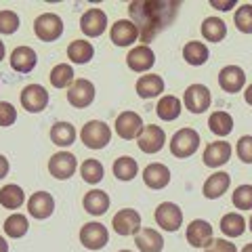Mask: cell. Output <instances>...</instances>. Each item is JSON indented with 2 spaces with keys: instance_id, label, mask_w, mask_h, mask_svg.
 <instances>
[{
  "instance_id": "3",
  "label": "cell",
  "mask_w": 252,
  "mask_h": 252,
  "mask_svg": "<svg viewBox=\"0 0 252 252\" xmlns=\"http://www.w3.org/2000/svg\"><path fill=\"white\" fill-rule=\"evenodd\" d=\"M80 139L89 149H103L112 141V128L101 120H91L82 126Z\"/></svg>"
},
{
  "instance_id": "52",
  "label": "cell",
  "mask_w": 252,
  "mask_h": 252,
  "mask_svg": "<svg viewBox=\"0 0 252 252\" xmlns=\"http://www.w3.org/2000/svg\"><path fill=\"white\" fill-rule=\"evenodd\" d=\"M118 252H132V250H118Z\"/></svg>"
},
{
  "instance_id": "36",
  "label": "cell",
  "mask_w": 252,
  "mask_h": 252,
  "mask_svg": "<svg viewBox=\"0 0 252 252\" xmlns=\"http://www.w3.org/2000/svg\"><path fill=\"white\" fill-rule=\"evenodd\" d=\"M80 175H82V179H84L89 185H97V183H101V181H103L105 168H103V164H101L99 160H94V158H89V160L82 162Z\"/></svg>"
},
{
  "instance_id": "10",
  "label": "cell",
  "mask_w": 252,
  "mask_h": 252,
  "mask_svg": "<svg viewBox=\"0 0 252 252\" xmlns=\"http://www.w3.org/2000/svg\"><path fill=\"white\" fill-rule=\"evenodd\" d=\"M185 107L189 109L191 114H202L206 112L212 103V94L208 91V86L204 84H189L187 91H185Z\"/></svg>"
},
{
  "instance_id": "24",
  "label": "cell",
  "mask_w": 252,
  "mask_h": 252,
  "mask_svg": "<svg viewBox=\"0 0 252 252\" xmlns=\"http://www.w3.org/2000/svg\"><path fill=\"white\" fill-rule=\"evenodd\" d=\"M135 244L141 252H162L164 250L162 233L152 229V227H143V229L135 235Z\"/></svg>"
},
{
  "instance_id": "11",
  "label": "cell",
  "mask_w": 252,
  "mask_h": 252,
  "mask_svg": "<svg viewBox=\"0 0 252 252\" xmlns=\"http://www.w3.org/2000/svg\"><path fill=\"white\" fill-rule=\"evenodd\" d=\"M109 242V231L103 223H86L80 229V244L89 250H101Z\"/></svg>"
},
{
  "instance_id": "6",
  "label": "cell",
  "mask_w": 252,
  "mask_h": 252,
  "mask_svg": "<svg viewBox=\"0 0 252 252\" xmlns=\"http://www.w3.org/2000/svg\"><path fill=\"white\" fill-rule=\"evenodd\" d=\"M185 238L189 242V246L193 248H204L206 250L212 240H215V233H212V225L204 219H193L191 223L187 225V231H185Z\"/></svg>"
},
{
  "instance_id": "18",
  "label": "cell",
  "mask_w": 252,
  "mask_h": 252,
  "mask_svg": "<svg viewBox=\"0 0 252 252\" xmlns=\"http://www.w3.org/2000/svg\"><path fill=\"white\" fill-rule=\"evenodd\" d=\"M80 30L89 38H97L107 30V15L103 9H89L80 17Z\"/></svg>"
},
{
  "instance_id": "30",
  "label": "cell",
  "mask_w": 252,
  "mask_h": 252,
  "mask_svg": "<svg viewBox=\"0 0 252 252\" xmlns=\"http://www.w3.org/2000/svg\"><path fill=\"white\" fill-rule=\"evenodd\" d=\"M208 128L215 132L217 137L231 135V130H233V118H231V114L223 112V109H219V112H212L210 118H208Z\"/></svg>"
},
{
  "instance_id": "1",
  "label": "cell",
  "mask_w": 252,
  "mask_h": 252,
  "mask_svg": "<svg viewBox=\"0 0 252 252\" xmlns=\"http://www.w3.org/2000/svg\"><path fill=\"white\" fill-rule=\"evenodd\" d=\"M177 6L179 2H162V0H139V2L128 4L130 21L139 28V38L141 42L147 44L152 42L160 32L170 26L172 19L177 17Z\"/></svg>"
},
{
  "instance_id": "31",
  "label": "cell",
  "mask_w": 252,
  "mask_h": 252,
  "mask_svg": "<svg viewBox=\"0 0 252 252\" xmlns=\"http://www.w3.org/2000/svg\"><path fill=\"white\" fill-rule=\"evenodd\" d=\"M220 231H223L227 238H240V235L246 231V219H244L240 212H227V215L220 219Z\"/></svg>"
},
{
  "instance_id": "8",
  "label": "cell",
  "mask_w": 252,
  "mask_h": 252,
  "mask_svg": "<svg viewBox=\"0 0 252 252\" xmlns=\"http://www.w3.org/2000/svg\"><path fill=\"white\" fill-rule=\"evenodd\" d=\"M67 101L76 109L89 107L94 101V84L91 80H86V78H78L67 89Z\"/></svg>"
},
{
  "instance_id": "47",
  "label": "cell",
  "mask_w": 252,
  "mask_h": 252,
  "mask_svg": "<svg viewBox=\"0 0 252 252\" xmlns=\"http://www.w3.org/2000/svg\"><path fill=\"white\" fill-rule=\"evenodd\" d=\"M244 99H246V103L252 107V84L246 86V91H244Z\"/></svg>"
},
{
  "instance_id": "22",
  "label": "cell",
  "mask_w": 252,
  "mask_h": 252,
  "mask_svg": "<svg viewBox=\"0 0 252 252\" xmlns=\"http://www.w3.org/2000/svg\"><path fill=\"white\" fill-rule=\"evenodd\" d=\"M36 63H38V55L30 46H17L11 53V67L19 74H30L36 67Z\"/></svg>"
},
{
  "instance_id": "14",
  "label": "cell",
  "mask_w": 252,
  "mask_h": 252,
  "mask_svg": "<svg viewBox=\"0 0 252 252\" xmlns=\"http://www.w3.org/2000/svg\"><path fill=\"white\" fill-rule=\"evenodd\" d=\"M76 168H78V160L69 152H57L49 160V172L59 181L69 179L76 172Z\"/></svg>"
},
{
  "instance_id": "13",
  "label": "cell",
  "mask_w": 252,
  "mask_h": 252,
  "mask_svg": "<svg viewBox=\"0 0 252 252\" xmlns=\"http://www.w3.org/2000/svg\"><path fill=\"white\" fill-rule=\"evenodd\" d=\"M137 143H139V149L143 154H158L164 145H166V132L156 124H147L143 128V132L139 135Z\"/></svg>"
},
{
  "instance_id": "35",
  "label": "cell",
  "mask_w": 252,
  "mask_h": 252,
  "mask_svg": "<svg viewBox=\"0 0 252 252\" xmlns=\"http://www.w3.org/2000/svg\"><path fill=\"white\" fill-rule=\"evenodd\" d=\"M137 172H139V164L130 156H122L114 162V177L118 181H132L137 177Z\"/></svg>"
},
{
  "instance_id": "9",
  "label": "cell",
  "mask_w": 252,
  "mask_h": 252,
  "mask_svg": "<svg viewBox=\"0 0 252 252\" xmlns=\"http://www.w3.org/2000/svg\"><path fill=\"white\" fill-rule=\"evenodd\" d=\"M21 105L30 114H40L49 105V93L40 84H28L21 91Z\"/></svg>"
},
{
  "instance_id": "43",
  "label": "cell",
  "mask_w": 252,
  "mask_h": 252,
  "mask_svg": "<svg viewBox=\"0 0 252 252\" xmlns=\"http://www.w3.org/2000/svg\"><path fill=\"white\" fill-rule=\"evenodd\" d=\"M17 120V109L9 101H0V126H13Z\"/></svg>"
},
{
  "instance_id": "34",
  "label": "cell",
  "mask_w": 252,
  "mask_h": 252,
  "mask_svg": "<svg viewBox=\"0 0 252 252\" xmlns=\"http://www.w3.org/2000/svg\"><path fill=\"white\" fill-rule=\"evenodd\" d=\"M51 141L59 147H69L76 141V128L69 122H57L51 128Z\"/></svg>"
},
{
  "instance_id": "49",
  "label": "cell",
  "mask_w": 252,
  "mask_h": 252,
  "mask_svg": "<svg viewBox=\"0 0 252 252\" xmlns=\"http://www.w3.org/2000/svg\"><path fill=\"white\" fill-rule=\"evenodd\" d=\"M2 59H4V42L0 40V61H2Z\"/></svg>"
},
{
  "instance_id": "17",
  "label": "cell",
  "mask_w": 252,
  "mask_h": 252,
  "mask_svg": "<svg viewBox=\"0 0 252 252\" xmlns=\"http://www.w3.org/2000/svg\"><path fill=\"white\" fill-rule=\"evenodd\" d=\"M126 63H128V67L132 72L137 74H143L147 69L154 67L156 63V53L149 49V44H139L135 49H130V53L126 55Z\"/></svg>"
},
{
  "instance_id": "50",
  "label": "cell",
  "mask_w": 252,
  "mask_h": 252,
  "mask_svg": "<svg viewBox=\"0 0 252 252\" xmlns=\"http://www.w3.org/2000/svg\"><path fill=\"white\" fill-rule=\"evenodd\" d=\"M242 252H252V244H246V246L242 248Z\"/></svg>"
},
{
  "instance_id": "12",
  "label": "cell",
  "mask_w": 252,
  "mask_h": 252,
  "mask_svg": "<svg viewBox=\"0 0 252 252\" xmlns=\"http://www.w3.org/2000/svg\"><path fill=\"white\" fill-rule=\"evenodd\" d=\"M112 227L118 235H137L141 231V215L132 208H124L116 212L112 219Z\"/></svg>"
},
{
  "instance_id": "51",
  "label": "cell",
  "mask_w": 252,
  "mask_h": 252,
  "mask_svg": "<svg viewBox=\"0 0 252 252\" xmlns=\"http://www.w3.org/2000/svg\"><path fill=\"white\" fill-rule=\"evenodd\" d=\"M248 225H250V227H248V229L252 231V217H250V220H248Z\"/></svg>"
},
{
  "instance_id": "40",
  "label": "cell",
  "mask_w": 252,
  "mask_h": 252,
  "mask_svg": "<svg viewBox=\"0 0 252 252\" xmlns=\"http://www.w3.org/2000/svg\"><path fill=\"white\" fill-rule=\"evenodd\" d=\"M231 202L238 210H252V185L235 187V191L231 195Z\"/></svg>"
},
{
  "instance_id": "46",
  "label": "cell",
  "mask_w": 252,
  "mask_h": 252,
  "mask_svg": "<svg viewBox=\"0 0 252 252\" xmlns=\"http://www.w3.org/2000/svg\"><path fill=\"white\" fill-rule=\"evenodd\" d=\"M210 4L215 6V9H219V11H229V9H233V6H235L233 0H231V2H217V0H212Z\"/></svg>"
},
{
  "instance_id": "48",
  "label": "cell",
  "mask_w": 252,
  "mask_h": 252,
  "mask_svg": "<svg viewBox=\"0 0 252 252\" xmlns=\"http://www.w3.org/2000/svg\"><path fill=\"white\" fill-rule=\"evenodd\" d=\"M0 252H9V244H6V240L0 235Z\"/></svg>"
},
{
  "instance_id": "37",
  "label": "cell",
  "mask_w": 252,
  "mask_h": 252,
  "mask_svg": "<svg viewBox=\"0 0 252 252\" xmlns=\"http://www.w3.org/2000/svg\"><path fill=\"white\" fill-rule=\"evenodd\" d=\"M28 229H30L28 219L23 217V215H19V212H15V215L6 217V220H4V233L9 235V238H13V240L23 238V235L28 233Z\"/></svg>"
},
{
  "instance_id": "42",
  "label": "cell",
  "mask_w": 252,
  "mask_h": 252,
  "mask_svg": "<svg viewBox=\"0 0 252 252\" xmlns=\"http://www.w3.org/2000/svg\"><path fill=\"white\" fill-rule=\"evenodd\" d=\"M235 152H238V158L244 164H252V135L240 137L238 145H235Z\"/></svg>"
},
{
  "instance_id": "5",
  "label": "cell",
  "mask_w": 252,
  "mask_h": 252,
  "mask_svg": "<svg viewBox=\"0 0 252 252\" xmlns=\"http://www.w3.org/2000/svg\"><path fill=\"white\" fill-rule=\"evenodd\" d=\"M156 223H158V227H162L164 231L175 233L181 229V225H183V210L172 202H162L160 206L156 208Z\"/></svg>"
},
{
  "instance_id": "26",
  "label": "cell",
  "mask_w": 252,
  "mask_h": 252,
  "mask_svg": "<svg viewBox=\"0 0 252 252\" xmlns=\"http://www.w3.org/2000/svg\"><path fill=\"white\" fill-rule=\"evenodd\" d=\"M164 93V80L156 74H145L137 80V94L141 99H154Z\"/></svg>"
},
{
  "instance_id": "38",
  "label": "cell",
  "mask_w": 252,
  "mask_h": 252,
  "mask_svg": "<svg viewBox=\"0 0 252 252\" xmlns=\"http://www.w3.org/2000/svg\"><path fill=\"white\" fill-rule=\"evenodd\" d=\"M51 84L55 89H65V86H72L74 82V69L69 63H59L51 69Z\"/></svg>"
},
{
  "instance_id": "44",
  "label": "cell",
  "mask_w": 252,
  "mask_h": 252,
  "mask_svg": "<svg viewBox=\"0 0 252 252\" xmlns=\"http://www.w3.org/2000/svg\"><path fill=\"white\" fill-rule=\"evenodd\" d=\"M204 252H238V248H235V244L229 240L217 238V240H212V244Z\"/></svg>"
},
{
  "instance_id": "29",
  "label": "cell",
  "mask_w": 252,
  "mask_h": 252,
  "mask_svg": "<svg viewBox=\"0 0 252 252\" xmlns=\"http://www.w3.org/2000/svg\"><path fill=\"white\" fill-rule=\"evenodd\" d=\"M202 36L208 42H220L227 36V23L220 17H206L202 21Z\"/></svg>"
},
{
  "instance_id": "16",
  "label": "cell",
  "mask_w": 252,
  "mask_h": 252,
  "mask_svg": "<svg viewBox=\"0 0 252 252\" xmlns=\"http://www.w3.org/2000/svg\"><path fill=\"white\" fill-rule=\"evenodd\" d=\"M219 86L229 94L240 93L246 86V72L240 65H225L219 72Z\"/></svg>"
},
{
  "instance_id": "15",
  "label": "cell",
  "mask_w": 252,
  "mask_h": 252,
  "mask_svg": "<svg viewBox=\"0 0 252 252\" xmlns=\"http://www.w3.org/2000/svg\"><path fill=\"white\" fill-rule=\"evenodd\" d=\"M231 154H233V149L227 141H212V143H208L206 149H204L202 160L208 168H220L231 160Z\"/></svg>"
},
{
  "instance_id": "28",
  "label": "cell",
  "mask_w": 252,
  "mask_h": 252,
  "mask_svg": "<svg viewBox=\"0 0 252 252\" xmlns=\"http://www.w3.org/2000/svg\"><path fill=\"white\" fill-rule=\"evenodd\" d=\"M210 53H208V46L204 42H198V40H189L185 46H183V59L189 63V65L198 67V65H204L208 61Z\"/></svg>"
},
{
  "instance_id": "27",
  "label": "cell",
  "mask_w": 252,
  "mask_h": 252,
  "mask_svg": "<svg viewBox=\"0 0 252 252\" xmlns=\"http://www.w3.org/2000/svg\"><path fill=\"white\" fill-rule=\"evenodd\" d=\"M181 112H183V103H181V99L175 97V94H166V97H162L160 101H158V105H156V114L164 122L177 120V118L181 116Z\"/></svg>"
},
{
  "instance_id": "39",
  "label": "cell",
  "mask_w": 252,
  "mask_h": 252,
  "mask_svg": "<svg viewBox=\"0 0 252 252\" xmlns=\"http://www.w3.org/2000/svg\"><path fill=\"white\" fill-rule=\"evenodd\" d=\"M233 23L242 34H252V4H240L238 11L233 15Z\"/></svg>"
},
{
  "instance_id": "4",
  "label": "cell",
  "mask_w": 252,
  "mask_h": 252,
  "mask_svg": "<svg viewBox=\"0 0 252 252\" xmlns=\"http://www.w3.org/2000/svg\"><path fill=\"white\" fill-rule=\"evenodd\" d=\"M34 34L42 42H55L63 34V19L57 13H42L34 21Z\"/></svg>"
},
{
  "instance_id": "7",
  "label": "cell",
  "mask_w": 252,
  "mask_h": 252,
  "mask_svg": "<svg viewBox=\"0 0 252 252\" xmlns=\"http://www.w3.org/2000/svg\"><path fill=\"white\" fill-rule=\"evenodd\" d=\"M143 128H145L143 118H141L137 112H122L116 118V132H118V137L124 139V141L139 139Z\"/></svg>"
},
{
  "instance_id": "19",
  "label": "cell",
  "mask_w": 252,
  "mask_h": 252,
  "mask_svg": "<svg viewBox=\"0 0 252 252\" xmlns=\"http://www.w3.org/2000/svg\"><path fill=\"white\" fill-rule=\"evenodd\" d=\"M109 38L116 46H130L132 42H137L139 28L130 19H118L109 30Z\"/></svg>"
},
{
  "instance_id": "23",
  "label": "cell",
  "mask_w": 252,
  "mask_h": 252,
  "mask_svg": "<svg viewBox=\"0 0 252 252\" xmlns=\"http://www.w3.org/2000/svg\"><path fill=\"white\" fill-rule=\"evenodd\" d=\"M143 181L149 189H164L170 183V170L166 164H149V166L143 170Z\"/></svg>"
},
{
  "instance_id": "20",
  "label": "cell",
  "mask_w": 252,
  "mask_h": 252,
  "mask_svg": "<svg viewBox=\"0 0 252 252\" xmlns=\"http://www.w3.org/2000/svg\"><path fill=\"white\" fill-rule=\"evenodd\" d=\"M28 210H30V215L34 217V219H38V220L49 219L53 215V210H55L53 195L49 191H36V193H32V198L28 200Z\"/></svg>"
},
{
  "instance_id": "33",
  "label": "cell",
  "mask_w": 252,
  "mask_h": 252,
  "mask_svg": "<svg viewBox=\"0 0 252 252\" xmlns=\"http://www.w3.org/2000/svg\"><path fill=\"white\" fill-rule=\"evenodd\" d=\"M23 202H26V193H23V189L19 185L9 183L0 189V204H2L4 208L17 210V208H21Z\"/></svg>"
},
{
  "instance_id": "25",
  "label": "cell",
  "mask_w": 252,
  "mask_h": 252,
  "mask_svg": "<svg viewBox=\"0 0 252 252\" xmlns=\"http://www.w3.org/2000/svg\"><path fill=\"white\" fill-rule=\"evenodd\" d=\"M109 204H112L109 195H107L105 191H101V189H93V191L86 193L84 200H82L84 210L89 212V215H93V217L105 215V212L109 210Z\"/></svg>"
},
{
  "instance_id": "41",
  "label": "cell",
  "mask_w": 252,
  "mask_h": 252,
  "mask_svg": "<svg viewBox=\"0 0 252 252\" xmlns=\"http://www.w3.org/2000/svg\"><path fill=\"white\" fill-rule=\"evenodd\" d=\"M19 15L15 13V11H9V9H4V11H0V34H15V32L19 30Z\"/></svg>"
},
{
  "instance_id": "21",
  "label": "cell",
  "mask_w": 252,
  "mask_h": 252,
  "mask_svg": "<svg viewBox=\"0 0 252 252\" xmlns=\"http://www.w3.org/2000/svg\"><path fill=\"white\" fill-rule=\"evenodd\" d=\"M229 185H231L229 172L219 170V172H212V175L204 181L202 193H204V198H208V200H217L227 191V189H229Z\"/></svg>"
},
{
  "instance_id": "45",
  "label": "cell",
  "mask_w": 252,
  "mask_h": 252,
  "mask_svg": "<svg viewBox=\"0 0 252 252\" xmlns=\"http://www.w3.org/2000/svg\"><path fill=\"white\" fill-rule=\"evenodd\" d=\"M9 160H6V158L2 156V154H0V179H4L6 175H9Z\"/></svg>"
},
{
  "instance_id": "32",
  "label": "cell",
  "mask_w": 252,
  "mask_h": 252,
  "mask_svg": "<svg viewBox=\"0 0 252 252\" xmlns=\"http://www.w3.org/2000/svg\"><path fill=\"white\" fill-rule=\"evenodd\" d=\"M94 55V46L86 40H74L67 46V59L72 63H78V65H84L89 63Z\"/></svg>"
},
{
  "instance_id": "2",
  "label": "cell",
  "mask_w": 252,
  "mask_h": 252,
  "mask_svg": "<svg viewBox=\"0 0 252 252\" xmlns=\"http://www.w3.org/2000/svg\"><path fill=\"white\" fill-rule=\"evenodd\" d=\"M200 135L193 128H181L170 137V152L175 158H189L200 149Z\"/></svg>"
}]
</instances>
